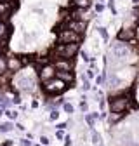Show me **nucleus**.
<instances>
[{"label": "nucleus", "mask_w": 139, "mask_h": 146, "mask_svg": "<svg viewBox=\"0 0 139 146\" xmlns=\"http://www.w3.org/2000/svg\"><path fill=\"white\" fill-rule=\"evenodd\" d=\"M56 137H58V139H63V131H58V132H56Z\"/></svg>", "instance_id": "c85d7f7f"}, {"label": "nucleus", "mask_w": 139, "mask_h": 146, "mask_svg": "<svg viewBox=\"0 0 139 146\" xmlns=\"http://www.w3.org/2000/svg\"><path fill=\"white\" fill-rule=\"evenodd\" d=\"M80 110H82V111H87V103H85V101L80 103Z\"/></svg>", "instance_id": "cd10ccee"}, {"label": "nucleus", "mask_w": 139, "mask_h": 146, "mask_svg": "<svg viewBox=\"0 0 139 146\" xmlns=\"http://www.w3.org/2000/svg\"><path fill=\"white\" fill-rule=\"evenodd\" d=\"M66 85H68L66 82H63L61 78L54 77V78H50V80L45 82V92H47L49 96L61 94V92H64V90H66Z\"/></svg>", "instance_id": "7ed1b4c3"}, {"label": "nucleus", "mask_w": 139, "mask_h": 146, "mask_svg": "<svg viewBox=\"0 0 139 146\" xmlns=\"http://www.w3.org/2000/svg\"><path fill=\"white\" fill-rule=\"evenodd\" d=\"M56 66L54 64H50V63H47V64H44L42 68H40V71H38V77H40V80L45 84L47 80H50V78H54L56 77Z\"/></svg>", "instance_id": "423d86ee"}, {"label": "nucleus", "mask_w": 139, "mask_h": 146, "mask_svg": "<svg viewBox=\"0 0 139 146\" xmlns=\"http://www.w3.org/2000/svg\"><path fill=\"white\" fill-rule=\"evenodd\" d=\"M132 2H134V4H139V0H132Z\"/></svg>", "instance_id": "c9c22d12"}, {"label": "nucleus", "mask_w": 139, "mask_h": 146, "mask_svg": "<svg viewBox=\"0 0 139 146\" xmlns=\"http://www.w3.org/2000/svg\"><path fill=\"white\" fill-rule=\"evenodd\" d=\"M7 71V59L4 56H0V75H4Z\"/></svg>", "instance_id": "dca6fc26"}, {"label": "nucleus", "mask_w": 139, "mask_h": 146, "mask_svg": "<svg viewBox=\"0 0 139 146\" xmlns=\"http://www.w3.org/2000/svg\"><path fill=\"white\" fill-rule=\"evenodd\" d=\"M64 111L66 113H73V106L70 104V103H64Z\"/></svg>", "instance_id": "b1692460"}, {"label": "nucleus", "mask_w": 139, "mask_h": 146, "mask_svg": "<svg viewBox=\"0 0 139 146\" xmlns=\"http://www.w3.org/2000/svg\"><path fill=\"white\" fill-rule=\"evenodd\" d=\"M129 104H130L129 98L118 96V98H113L110 101V110H111V111H115V113H125V110L129 108Z\"/></svg>", "instance_id": "39448f33"}, {"label": "nucleus", "mask_w": 139, "mask_h": 146, "mask_svg": "<svg viewBox=\"0 0 139 146\" xmlns=\"http://www.w3.org/2000/svg\"><path fill=\"white\" fill-rule=\"evenodd\" d=\"M7 31H9V26L4 19H0V38H4V36H7Z\"/></svg>", "instance_id": "4468645a"}, {"label": "nucleus", "mask_w": 139, "mask_h": 146, "mask_svg": "<svg viewBox=\"0 0 139 146\" xmlns=\"http://www.w3.org/2000/svg\"><path fill=\"white\" fill-rule=\"evenodd\" d=\"M12 131V123L5 122V123H0V132H11Z\"/></svg>", "instance_id": "a211bd4d"}, {"label": "nucleus", "mask_w": 139, "mask_h": 146, "mask_svg": "<svg viewBox=\"0 0 139 146\" xmlns=\"http://www.w3.org/2000/svg\"><path fill=\"white\" fill-rule=\"evenodd\" d=\"M5 2H14V0H5Z\"/></svg>", "instance_id": "e433bc0d"}, {"label": "nucleus", "mask_w": 139, "mask_h": 146, "mask_svg": "<svg viewBox=\"0 0 139 146\" xmlns=\"http://www.w3.org/2000/svg\"><path fill=\"white\" fill-rule=\"evenodd\" d=\"M21 144H23V146H31V144H30V141H28V139H23V141H21Z\"/></svg>", "instance_id": "c756f323"}, {"label": "nucleus", "mask_w": 139, "mask_h": 146, "mask_svg": "<svg viewBox=\"0 0 139 146\" xmlns=\"http://www.w3.org/2000/svg\"><path fill=\"white\" fill-rule=\"evenodd\" d=\"M4 146H12V141H5V143H4Z\"/></svg>", "instance_id": "72a5a7b5"}, {"label": "nucleus", "mask_w": 139, "mask_h": 146, "mask_svg": "<svg viewBox=\"0 0 139 146\" xmlns=\"http://www.w3.org/2000/svg\"><path fill=\"white\" fill-rule=\"evenodd\" d=\"M108 7L113 14H116V9H115V0H108Z\"/></svg>", "instance_id": "5701e85b"}, {"label": "nucleus", "mask_w": 139, "mask_h": 146, "mask_svg": "<svg viewBox=\"0 0 139 146\" xmlns=\"http://www.w3.org/2000/svg\"><path fill=\"white\" fill-rule=\"evenodd\" d=\"M96 118H99V115L97 113H89V115H85V122L89 123L91 127L94 125V122H96Z\"/></svg>", "instance_id": "2eb2a0df"}, {"label": "nucleus", "mask_w": 139, "mask_h": 146, "mask_svg": "<svg viewBox=\"0 0 139 146\" xmlns=\"http://www.w3.org/2000/svg\"><path fill=\"white\" fill-rule=\"evenodd\" d=\"M42 144H49V139L45 136H42Z\"/></svg>", "instance_id": "473e14b6"}, {"label": "nucleus", "mask_w": 139, "mask_h": 146, "mask_svg": "<svg viewBox=\"0 0 139 146\" xmlns=\"http://www.w3.org/2000/svg\"><path fill=\"white\" fill-rule=\"evenodd\" d=\"M122 115H124V113H115V111H111L110 123H116V122H120V120H122Z\"/></svg>", "instance_id": "f3484780"}, {"label": "nucleus", "mask_w": 139, "mask_h": 146, "mask_svg": "<svg viewBox=\"0 0 139 146\" xmlns=\"http://www.w3.org/2000/svg\"><path fill=\"white\" fill-rule=\"evenodd\" d=\"M136 36L139 38V25H137V28H136Z\"/></svg>", "instance_id": "f704fd0d"}, {"label": "nucleus", "mask_w": 139, "mask_h": 146, "mask_svg": "<svg viewBox=\"0 0 139 146\" xmlns=\"http://www.w3.org/2000/svg\"><path fill=\"white\" fill-rule=\"evenodd\" d=\"M134 38H136V28L124 26V28L118 31V40H122V42H130Z\"/></svg>", "instance_id": "6e6552de"}, {"label": "nucleus", "mask_w": 139, "mask_h": 146, "mask_svg": "<svg viewBox=\"0 0 139 146\" xmlns=\"http://www.w3.org/2000/svg\"><path fill=\"white\" fill-rule=\"evenodd\" d=\"M58 117H59V113L56 111V110H52V111H50V117H49V118H50V120H58Z\"/></svg>", "instance_id": "393cba45"}, {"label": "nucleus", "mask_w": 139, "mask_h": 146, "mask_svg": "<svg viewBox=\"0 0 139 146\" xmlns=\"http://www.w3.org/2000/svg\"><path fill=\"white\" fill-rule=\"evenodd\" d=\"M111 54H113V58L116 59H125L130 56V47L127 45V42H122V40H115L111 44Z\"/></svg>", "instance_id": "20e7f679"}, {"label": "nucleus", "mask_w": 139, "mask_h": 146, "mask_svg": "<svg viewBox=\"0 0 139 146\" xmlns=\"http://www.w3.org/2000/svg\"><path fill=\"white\" fill-rule=\"evenodd\" d=\"M64 143H66L64 146H71V139H70V137H66V139H64Z\"/></svg>", "instance_id": "7c9ffc66"}, {"label": "nucleus", "mask_w": 139, "mask_h": 146, "mask_svg": "<svg viewBox=\"0 0 139 146\" xmlns=\"http://www.w3.org/2000/svg\"><path fill=\"white\" fill-rule=\"evenodd\" d=\"M77 52H78V44H58L54 49V54L58 58H66V59L75 58Z\"/></svg>", "instance_id": "f03ea898"}, {"label": "nucleus", "mask_w": 139, "mask_h": 146, "mask_svg": "<svg viewBox=\"0 0 139 146\" xmlns=\"http://www.w3.org/2000/svg\"><path fill=\"white\" fill-rule=\"evenodd\" d=\"M21 68H23L21 58H9V59H7V71L16 73L17 70H21Z\"/></svg>", "instance_id": "9b49d317"}, {"label": "nucleus", "mask_w": 139, "mask_h": 146, "mask_svg": "<svg viewBox=\"0 0 139 146\" xmlns=\"http://www.w3.org/2000/svg\"><path fill=\"white\" fill-rule=\"evenodd\" d=\"M14 12V4L12 2H5V0H0V19H7V17Z\"/></svg>", "instance_id": "1a4fd4ad"}, {"label": "nucleus", "mask_w": 139, "mask_h": 146, "mask_svg": "<svg viewBox=\"0 0 139 146\" xmlns=\"http://www.w3.org/2000/svg\"><path fill=\"white\" fill-rule=\"evenodd\" d=\"M97 31H99V35H101V38H103L104 42H108V31H106V28L99 26V28H97Z\"/></svg>", "instance_id": "6ab92c4d"}, {"label": "nucleus", "mask_w": 139, "mask_h": 146, "mask_svg": "<svg viewBox=\"0 0 139 146\" xmlns=\"http://www.w3.org/2000/svg\"><path fill=\"white\" fill-rule=\"evenodd\" d=\"M89 89H91V84H89V80L83 77V90H89Z\"/></svg>", "instance_id": "a878e982"}, {"label": "nucleus", "mask_w": 139, "mask_h": 146, "mask_svg": "<svg viewBox=\"0 0 139 146\" xmlns=\"http://www.w3.org/2000/svg\"><path fill=\"white\" fill-rule=\"evenodd\" d=\"M54 66L59 71H71L73 70V63L70 61V59H66V58H58V61L54 63Z\"/></svg>", "instance_id": "9d476101"}, {"label": "nucleus", "mask_w": 139, "mask_h": 146, "mask_svg": "<svg viewBox=\"0 0 139 146\" xmlns=\"http://www.w3.org/2000/svg\"><path fill=\"white\" fill-rule=\"evenodd\" d=\"M92 143L94 144H101V136L97 132H92Z\"/></svg>", "instance_id": "4be33fe9"}, {"label": "nucleus", "mask_w": 139, "mask_h": 146, "mask_svg": "<svg viewBox=\"0 0 139 146\" xmlns=\"http://www.w3.org/2000/svg\"><path fill=\"white\" fill-rule=\"evenodd\" d=\"M71 5L77 9H91L92 7V0H71Z\"/></svg>", "instance_id": "ddd939ff"}, {"label": "nucleus", "mask_w": 139, "mask_h": 146, "mask_svg": "<svg viewBox=\"0 0 139 146\" xmlns=\"http://www.w3.org/2000/svg\"><path fill=\"white\" fill-rule=\"evenodd\" d=\"M56 77L58 78H61L63 82H66V84H71L73 80H75V77H73V73L71 71H56Z\"/></svg>", "instance_id": "f8f14e48"}, {"label": "nucleus", "mask_w": 139, "mask_h": 146, "mask_svg": "<svg viewBox=\"0 0 139 146\" xmlns=\"http://www.w3.org/2000/svg\"><path fill=\"white\" fill-rule=\"evenodd\" d=\"M82 42V33H77L70 28H63L58 33V44H80Z\"/></svg>", "instance_id": "f257e3e1"}, {"label": "nucleus", "mask_w": 139, "mask_h": 146, "mask_svg": "<svg viewBox=\"0 0 139 146\" xmlns=\"http://www.w3.org/2000/svg\"><path fill=\"white\" fill-rule=\"evenodd\" d=\"M94 11H96L97 14H99V12H103V11H104V4H103V2H97V4L94 5Z\"/></svg>", "instance_id": "412c9836"}, {"label": "nucleus", "mask_w": 139, "mask_h": 146, "mask_svg": "<svg viewBox=\"0 0 139 146\" xmlns=\"http://www.w3.org/2000/svg\"><path fill=\"white\" fill-rule=\"evenodd\" d=\"M82 58H83V61H92V59L89 58V54H87L85 50H82Z\"/></svg>", "instance_id": "bb28decb"}, {"label": "nucleus", "mask_w": 139, "mask_h": 146, "mask_svg": "<svg viewBox=\"0 0 139 146\" xmlns=\"http://www.w3.org/2000/svg\"><path fill=\"white\" fill-rule=\"evenodd\" d=\"M87 77L92 78V77H94V71H92V70H89V71H87Z\"/></svg>", "instance_id": "2f4dec72"}, {"label": "nucleus", "mask_w": 139, "mask_h": 146, "mask_svg": "<svg viewBox=\"0 0 139 146\" xmlns=\"http://www.w3.org/2000/svg\"><path fill=\"white\" fill-rule=\"evenodd\" d=\"M99 2H103V0H99Z\"/></svg>", "instance_id": "4c0bfd02"}, {"label": "nucleus", "mask_w": 139, "mask_h": 146, "mask_svg": "<svg viewBox=\"0 0 139 146\" xmlns=\"http://www.w3.org/2000/svg\"><path fill=\"white\" fill-rule=\"evenodd\" d=\"M66 28L83 35V31L87 30V21H83V19H70V21H66Z\"/></svg>", "instance_id": "0eeeda50"}, {"label": "nucleus", "mask_w": 139, "mask_h": 146, "mask_svg": "<svg viewBox=\"0 0 139 146\" xmlns=\"http://www.w3.org/2000/svg\"><path fill=\"white\" fill-rule=\"evenodd\" d=\"M33 59H35L33 56H21V63H23V66H28Z\"/></svg>", "instance_id": "aec40b11"}]
</instances>
